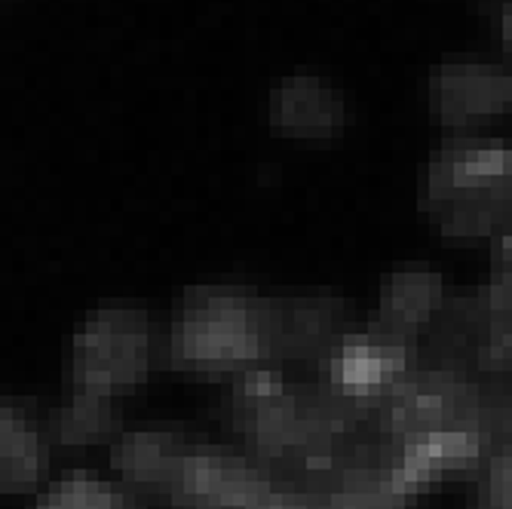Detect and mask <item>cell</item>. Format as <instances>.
<instances>
[{
  "label": "cell",
  "mask_w": 512,
  "mask_h": 509,
  "mask_svg": "<svg viewBox=\"0 0 512 509\" xmlns=\"http://www.w3.org/2000/svg\"><path fill=\"white\" fill-rule=\"evenodd\" d=\"M270 347V304L240 289H200L184 301L172 359L203 375L237 372Z\"/></svg>",
  "instance_id": "6da1fadb"
},
{
  "label": "cell",
  "mask_w": 512,
  "mask_h": 509,
  "mask_svg": "<svg viewBox=\"0 0 512 509\" xmlns=\"http://www.w3.org/2000/svg\"><path fill=\"white\" fill-rule=\"evenodd\" d=\"M151 322L123 307L92 313L71 344V378L80 390L117 393L151 372Z\"/></svg>",
  "instance_id": "7a4b0ae2"
},
{
  "label": "cell",
  "mask_w": 512,
  "mask_h": 509,
  "mask_svg": "<svg viewBox=\"0 0 512 509\" xmlns=\"http://www.w3.org/2000/svg\"><path fill=\"white\" fill-rule=\"evenodd\" d=\"M430 99L445 123L467 126L512 105V77L491 65H445L433 77Z\"/></svg>",
  "instance_id": "3957f363"
},
{
  "label": "cell",
  "mask_w": 512,
  "mask_h": 509,
  "mask_svg": "<svg viewBox=\"0 0 512 509\" xmlns=\"http://www.w3.org/2000/svg\"><path fill=\"white\" fill-rule=\"evenodd\" d=\"M270 123L289 138H329L344 126V102L319 77H289L270 96Z\"/></svg>",
  "instance_id": "277c9868"
},
{
  "label": "cell",
  "mask_w": 512,
  "mask_h": 509,
  "mask_svg": "<svg viewBox=\"0 0 512 509\" xmlns=\"http://www.w3.org/2000/svg\"><path fill=\"white\" fill-rule=\"evenodd\" d=\"M184 454H188V448H184V442L178 436L157 433V430H142V433L123 436L114 445L111 464L129 482H138V485H172Z\"/></svg>",
  "instance_id": "5b68a950"
},
{
  "label": "cell",
  "mask_w": 512,
  "mask_h": 509,
  "mask_svg": "<svg viewBox=\"0 0 512 509\" xmlns=\"http://www.w3.org/2000/svg\"><path fill=\"white\" fill-rule=\"evenodd\" d=\"M43 473L40 436L16 405L0 402V491L31 488Z\"/></svg>",
  "instance_id": "8992f818"
},
{
  "label": "cell",
  "mask_w": 512,
  "mask_h": 509,
  "mask_svg": "<svg viewBox=\"0 0 512 509\" xmlns=\"http://www.w3.org/2000/svg\"><path fill=\"white\" fill-rule=\"evenodd\" d=\"M439 304V283L424 267L393 273L381 295V319L390 335H405L427 326L430 313Z\"/></svg>",
  "instance_id": "52a82bcc"
},
{
  "label": "cell",
  "mask_w": 512,
  "mask_h": 509,
  "mask_svg": "<svg viewBox=\"0 0 512 509\" xmlns=\"http://www.w3.org/2000/svg\"><path fill=\"white\" fill-rule=\"evenodd\" d=\"M114 396L111 393H99V390H80L59 408V414L53 418V430L56 439L62 445H74L83 448L96 439H105L114 430Z\"/></svg>",
  "instance_id": "ba28073f"
},
{
  "label": "cell",
  "mask_w": 512,
  "mask_h": 509,
  "mask_svg": "<svg viewBox=\"0 0 512 509\" xmlns=\"http://www.w3.org/2000/svg\"><path fill=\"white\" fill-rule=\"evenodd\" d=\"M50 500L59 509H123L120 494L108 482L89 479V476H71L59 482Z\"/></svg>",
  "instance_id": "9c48e42d"
},
{
  "label": "cell",
  "mask_w": 512,
  "mask_h": 509,
  "mask_svg": "<svg viewBox=\"0 0 512 509\" xmlns=\"http://www.w3.org/2000/svg\"><path fill=\"white\" fill-rule=\"evenodd\" d=\"M503 43H506V50L512 53V7L503 16Z\"/></svg>",
  "instance_id": "30bf717a"
},
{
  "label": "cell",
  "mask_w": 512,
  "mask_h": 509,
  "mask_svg": "<svg viewBox=\"0 0 512 509\" xmlns=\"http://www.w3.org/2000/svg\"><path fill=\"white\" fill-rule=\"evenodd\" d=\"M37 509H59V506H56L50 497H46V500H40V506H37Z\"/></svg>",
  "instance_id": "8fae6325"
}]
</instances>
